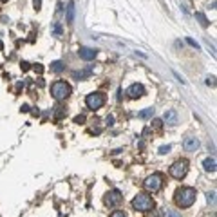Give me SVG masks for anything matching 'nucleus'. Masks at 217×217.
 <instances>
[{
  "mask_svg": "<svg viewBox=\"0 0 217 217\" xmlns=\"http://www.w3.org/2000/svg\"><path fill=\"white\" fill-rule=\"evenodd\" d=\"M196 197H197V192H196V188H192V186H181L178 192H176V204H178L179 208H188V206H192L194 203H196Z\"/></svg>",
  "mask_w": 217,
  "mask_h": 217,
  "instance_id": "obj_1",
  "label": "nucleus"
},
{
  "mask_svg": "<svg viewBox=\"0 0 217 217\" xmlns=\"http://www.w3.org/2000/svg\"><path fill=\"white\" fill-rule=\"evenodd\" d=\"M132 208L138 210V212H148V210L154 208V199L145 192H139L138 196L132 199Z\"/></svg>",
  "mask_w": 217,
  "mask_h": 217,
  "instance_id": "obj_2",
  "label": "nucleus"
},
{
  "mask_svg": "<svg viewBox=\"0 0 217 217\" xmlns=\"http://www.w3.org/2000/svg\"><path fill=\"white\" fill-rule=\"evenodd\" d=\"M51 94H53V98L58 99V101L67 99L69 94H71V85L67 81H54L51 85Z\"/></svg>",
  "mask_w": 217,
  "mask_h": 217,
  "instance_id": "obj_3",
  "label": "nucleus"
},
{
  "mask_svg": "<svg viewBox=\"0 0 217 217\" xmlns=\"http://www.w3.org/2000/svg\"><path fill=\"white\" fill-rule=\"evenodd\" d=\"M143 186H145V190L147 192H159L161 190V186H163V176L161 174H152V176H148V178L143 181Z\"/></svg>",
  "mask_w": 217,
  "mask_h": 217,
  "instance_id": "obj_4",
  "label": "nucleus"
},
{
  "mask_svg": "<svg viewBox=\"0 0 217 217\" xmlns=\"http://www.w3.org/2000/svg\"><path fill=\"white\" fill-rule=\"evenodd\" d=\"M188 172V161L186 159H178L172 166H170V176L174 179H183Z\"/></svg>",
  "mask_w": 217,
  "mask_h": 217,
  "instance_id": "obj_5",
  "label": "nucleus"
},
{
  "mask_svg": "<svg viewBox=\"0 0 217 217\" xmlns=\"http://www.w3.org/2000/svg\"><path fill=\"white\" fill-rule=\"evenodd\" d=\"M85 103H87V107H89L91 110H98V109H101V107H103V103H105V96H103L101 92H92V94H87Z\"/></svg>",
  "mask_w": 217,
  "mask_h": 217,
  "instance_id": "obj_6",
  "label": "nucleus"
},
{
  "mask_svg": "<svg viewBox=\"0 0 217 217\" xmlns=\"http://www.w3.org/2000/svg\"><path fill=\"white\" fill-rule=\"evenodd\" d=\"M119 203H121V192L119 190H110L105 196V204L107 206H118Z\"/></svg>",
  "mask_w": 217,
  "mask_h": 217,
  "instance_id": "obj_7",
  "label": "nucleus"
},
{
  "mask_svg": "<svg viewBox=\"0 0 217 217\" xmlns=\"http://www.w3.org/2000/svg\"><path fill=\"white\" fill-rule=\"evenodd\" d=\"M127 94H129V98L138 99V98H141V96H145V87H143L141 83H132V85L129 87Z\"/></svg>",
  "mask_w": 217,
  "mask_h": 217,
  "instance_id": "obj_8",
  "label": "nucleus"
},
{
  "mask_svg": "<svg viewBox=\"0 0 217 217\" xmlns=\"http://www.w3.org/2000/svg\"><path fill=\"white\" fill-rule=\"evenodd\" d=\"M78 54H80V58H81V60H85V62H91V60L96 58L98 51H96V49H91V47H81V49L78 51Z\"/></svg>",
  "mask_w": 217,
  "mask_h": 217,
  "instance_id": "obj_9",
  "label": "nucleus"
},
{
  "mask_svg": "<svg viewBox=\"0 0 217 217\" xmlns=\"http://www.w3.org/2000/svg\"><path fill=\"white\" fill-rule=\"evenodd\" d=\"M183 147H185L186 152H196L199 148V139L197 138H186L185 143H183Z\"/></svg>",
  "mask_w": 217,
  "mask_h": 217,
  "instance_id": "obj_10",
  "label": "nucleus"
},
{
  "mask_svg": "<svg viewBox=\"0 0 217 217\" xmlns=\"http://www.w3.org/2000/svg\"><path fill=\"white\" fill-rule=\"evenodd\" d=\"M163 121L168 123V125H176V123H178V112H176L174 109L165 110V114H163Z\"/></svg>",
  "mask_w": 217,
  "mask_h": 217,
  "instance_id": "obj_11",
  "label": "nucleus"
},
{
  "mask_svg": "<svg viewBox=\"0 0 217 217\" xmlns=\"http://www.w3.org/2000/svg\"><path fill=\"white\" fill-rule=\"evenodd\" d=\"M74 13H76V7H74V0H71V2H69V6H67V15H65V20H67V24H73V22H74Z\"/></svg>",
  "mask_w": 217,
  "mask_h": 217,
  "instance_id": "obj_12",
  "label": "nucleus"
},
{
  "mask_svg": "<svg viewBox=\"0 0 217 217\" xmlns=\"http://www.w3.org/2000/svg\"><path fill=\"white\" fill-rule=\"evenodd\" d=\"M92 74V69H85V71H76V73H73V78L74 80H85L89 78Z\"/></svg>",
  "mask_w": 217,
  "mask_h": 217,
  "instance_id": "obj_13",
  "label": "nucleus"
},
{
  "mask_svg": "<svg viewBox=\"0 0 217 217\" xmlns=\"http://www.w3.org/2000/svg\"><path fill=\"white\" fill-rule=\"evenodd\" d=\"M203 166H204L206 172H215V158H206Z\"/></svg>",
  "mask_w": 217,
  "mask_h": 217,
  "instance_id": "obj_14",
  "label": "nucleus"
},
{
  "mask_svg": "<svg viewBox=\"0 0 217 217\" xmlns=\"http://www.w3.org/2000/svg\"><path fill=\"white\" fill-rule=\"evenodd\" d=\"M152 114H154V109H152V107H148V109L139 110V112H138V118L139 119H147V118H152Z\"/></svg>",
  "mask_w": 217,
  "mask_h": 217,
  "instance_id": "obj_15",
  "label": "nucleus"
},
{
  "mask_svg": "<svg viewBox=\"0 0 217 217\" xmlns=\"http://www.w3.org/2000/svg\"><path fill=\"white\" fill-rule=\"evenodd\" d=\"M63 67H65V65H63V62H60V60H56V62L51 63V71H53V73H62Z\"/></svg>",
  "mask_w": 217,
  "mask_h": 217,
  "instance_id": "obj_16",
  "label": "nucleus"
},
{
  "mask_svg": "<svg viewBox=\"0 0 217 217\" xmlns=\"http://www.w3.org/2000/svg\"><path fill=\"white\" fill-rule=\"evenodd\" d=\"M196 18L199 20V22H201V25H203V27H208V25H210V22H208V18H206V17H204V15H203V13H196Z\"/></svg>",
  "mask_w": 217,
  "mask_h": 217,
  "instance_id": "obj_17",
  "label": "nucleus"
},
{
  "mask_svg": "<svg viewBox=\"0 0 217 217\" xmlns=\"http://www.w3.org/2000/svg\"><path fill=\"white\" fill-rule=\"evenodd\" d=\"M62 24L60 22H54V25H53V33H54V36H62Z\"/></svg>",
  "mask_w": 217,
  "mask_h": 217,
  "instance_id": "obj_18",
  "label": "nucleus"
},
{
  "mask_svg": "<svg viewBox=\"0 0 217 217\" xmlns=\"http://www.w3.org/2000/svg\"><path fill=\"white\" fill-rule=\"evenodd\" d=\"M170 145H163V147H159V154H168L170 152Z\"/></svg>",
  "mask_w": 217,
  "mask_h": 217,
  "instance_id": "obj_19",
  "label": "nucleus"
},
{
  "mask_svg": "<svg viewBox=\"0 0 217 217\" xmlns=\"http://www.w3.org/2000/svg\"><path fill=\"white\" fill-rule=\"evenodd\" d=\"M166 215H168V217H181V214H179V212H176V210H168V212H166Z\"/></svg>",
  "mask_w": 217,
  "mask_h": 217,
  "instance_id": "obj_20",
  "label": "nucleus"
},
{
  "mask_svg": "<svg viewBox=\"0 0 217 217\" xmlns=\"http://www.w3.org/2000/svg\"><path fill=\"white\" fill-rule=\"evenodd\" d=\"M83 121H85V116H81V114H80V116H76V118H74V123H78V125H81Z\"/></svg>",
  "mask_w": 217,
  "mask_h": 217,
  "instance_id": "obj_21",
  "label": "nucleus"
},
{
  "mask_svg": "<svg viewBox=\"0 0 217 217\" xmlns=\"http://www.w3.org/2000/svg\"><path fill=\"white\" fill-rule=\"evenodd\" d=\"M110 217H125V214H123L121 210H116V212H112V214H110Z\"/></svg>",
  "mask_w": 217,
  "mask_h": 217,
  "instance_id": "obj_22",
  "label": "nucleus"
},
{
  "mask_svg": "<svg viewBox=\"0 0 217 217\" xmlns=\"http://www.w3.org/2000/svg\"><path fill=\"white\" fill-rule=\"evenodd\" d=\"M186 42H188V43H190L192 47H196V49H199V43L196 42V40H192V38H186Z\"/></svg>",
  "mask_w": 217,
  "mask_h": 217,
  "instance_id": "obj_23",
  "label": "nucleus"
},
{
  "mask_svg": "<svg viewBox=\"0 0 217 217\" xmlns=\"http://www.w3.org/2000/svg\"><path fill=\"white\" fill-rule=\"evenodd\" d=\"M35 71H36L38 74H42V73H43V65H40V63H36V65H35Z\"/></svg>",
  "mask_w": 217,
  "mask_h": 217,
  "instance_id": "obj_24",
  "label": "nucleus"
},
{
  "mask_svg": "<svg viewBox=\"0 0 217 217\" xmlns=\"http://www.w3.org/2000/svg\"><path fill=\"white\" fill-rule=\"evenodd\" d=\"M214 76H208V78H206V83H208V85H212V87H214V85H215V81H214Z\"/></svg>",
  "mask_w": 217,
  "mask_h": 217,
  "instance_id": "obj_25",
  "label": "nucleus"
},
{
  "mask_svg": "<svg viewBox=\"0 0 217 217\" xmlns=\"http://www.w3.org/2000/svg\"><path fill=\"white\" fill-rule=\"evenodd\" d=\"M206 199H208L210 203H214V201H215V194H214V192H210V194L206 196Z\"/></svg>",
  "mask_w": 217,
  "mask_h": 217,
  "instance_id": "obj_26",
  "label": "nucleus"
},
{
  "mask_svg": "<svg viewBox=\"0 0 217 217\" xmlns=\"http://www.w3.org/2000/svg\"><path fill=\"white\" fill-rule=\"evenodd\" d=\"M107 125H114V116H107Z\"/></svg>",
  "mask_w": 217,
  "mask_h": 217,
  "instance_id": "obj_27",
  "label": "nucleus"
},
{
  "mask_svg": "<svg viewBox=\"0 0 217 217\" xmlns=\"http://www.w3.org/2000/svg\"><path fill=\"white\" fill-rule=\"evenodd\" d=\"M22 71H29V63L27 62H22Z\"/></svg>",
  "mask_w": 217,
  "mask_h": 217,
  "instance_id": "obj_28",
  "label": "nucleus"
},
{
  "mask_svg": "<svg viewBox=\"0 0 217 217\" xmlns=\"http://www.w3.org/2000/svg\"><path fill=\"white\" fill-rule=\"evenodd\" d=\"M154 127H156V129H161V121H159V119H154Z\"/></svg>",
  "mask_w": 217,
  "mask_h": 217,
  "instance_id": "obj_29",
  "label": "nucleus"
},
{
  "mask_svg": "<svg viewBox=\"0 0 217 217\" xmlns=\"http://www.w3.org/2000/svg\"><path fill=\"white\" fill-rule=\"evenodd\" d=\"M40 6H42V2H40V0H35V9H36V11L40 9Z\"/></svg>",
  "mask_w": 217,
  "mask_h": 217,
  "instance_id": "obj_30",
  "label": "nucleus"
},
{
  "mask_svg": "<svg viewBox=\"0 0 217 217\" xmlns=\"http://www.w3.org/2000/svg\"><path fill=\"white\" fill-rule=\"evenodd\" d=\"M22 112H29V105H22Z\"/></svg>",
  "mask_w": 217,
  "mask_h": 217,
  "instance_id": "obj_31",
  "label": "nucleus"
},
{
  "mask_svg": "<svg viewBox=\"0 0 217 217\" xmlns=\"http://www.w3.org/2000/svg\"><path fill=\"white\" fill-rule=\"evenodd\" d=\"M2 49H4V42L0 40V51H2Z\"/></svg>",
  "mask_w": 217,
  "mask_h": 217,
  "instance_id": "obj_32",
  "label": "nucleus"
},
{
  "mask_svg": "<svg viewBox=\"0 0 217 217\" xmlns=\"http://www.w3.org/2000/svg\"><path fill=\"white\" fill-rule=\"evenodd\" d=\"M0 2H7V0H0Z\"/></svg>",
  "mask_w": 217,
  "mask_h": 217,
  "instance_id": "obj_33",
  "label": "nucleus"
}]
</instances>
